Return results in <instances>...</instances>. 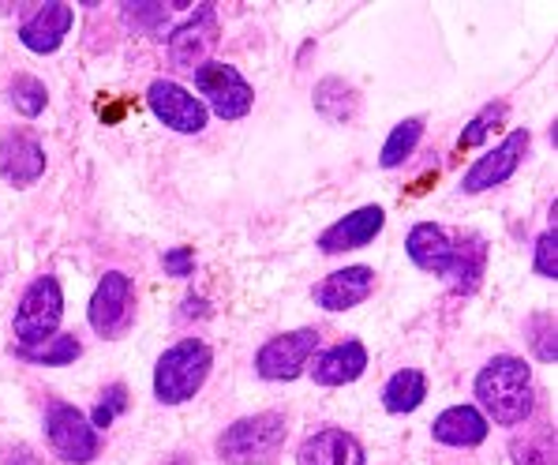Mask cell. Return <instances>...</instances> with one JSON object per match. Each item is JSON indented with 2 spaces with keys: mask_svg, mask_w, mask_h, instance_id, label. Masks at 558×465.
Returning <instances> with one entry per match:
<instances>
[{
  "mask_svg": "<svg viewBox=\"0 0 558 465\" xmlns=\"http://www.w3.org/2000/svg\"><path fill=\"white\" fill-rule=\"evenodd\" d=\"M480 409L502 428H518L532 417V368L521 357H495L476 375Z\"/></svg>",
  "mask_w": 558,
  "mask_h": 465,
  "instance_id": "obj_1",
  "label": "cell"
},
{
  "mask_svg": "<svg viewBox=\"0 0 558 465\" xmlns=\"http://www.w3.org/2000/svg\"><path fill=\"white\" fill-rule=\"evenodd\" d=\"M210 365L214 353L199 338H184L169 346L158 357V368H154V394H158L161 406H180V402L195 398L206 375H210Z\"/></svg>",
  "mask_w": 558,
  "mask_h": 465,
  "instance_id": "obj_2",
  "label": "cell"
},
{
  "mask_svg": "<svg viewBox=\"0 0 558 465\" xmlns=\"http://www.w3.org/2000/svg\"><path fill=\"white\" fill-rule=\"evenodd\" d=\"M286 443V417L281 413H255L226 428L218 439V454L226 465H266Z\"/></svg>",
  "mask_w": 558,
  "mask_h": 465,
  "instance_id": "obj_3",
  "label": "cell"
},
{
  "mask_svg": "<svg viewBox=\"0 0 558 465\" xmlns=\"http://www.w3.org/2000/svg\"><path fill=\"white\" fill-rule=\"evenodd\" d=\"M60 320H64V293H60V282L41 274V278L31 282L20 308H15V338H20V349L46 346L57 334Z\"/></svg>",
  "mask_w": 558,
  "mask_h": 465,
  "instance_id": "obj_4",
  "label": "cell"
},
{
  "mask_svg": "<svg viewBox=\"0 0 558 465\" xmlns=\"http://www.w3.org/2000/svg\"><path fill=\"white\" fill-rule=\"evenodd\" d=\"M195 91L206 98V106L214 109L221 120H240L252 114L255 91L233 64H221V60H206L203 68H195Z\"/></svg>",
  "mask_w": 558,
  "mask_h": 465,
  "instance_id": "obj_5",
  "label": "cell"
},
{
  "mask_svg": "<svg viewBox=\"0 0 558 465\" xmlns=\"http://www.w3.org/2000/svg\"><path fill=\"white\" fill-rule=\"evenodd\" d=\"M46 436L60 462L87 465L98 458V432H94L90 420L75 406H68V402H53V406H49Z\"/></svg>",
  "mask_w": 558,
  "mask_h": 465,
  "instance_id": "obj_6",
  "label": "cell"
},
{
  "mask_svg": "<svg viewBox=\"0 0 558 465\" xmlns=\"http://www.w3.org/2000/svg\"><path fill=\"white\" fill-rule=\"evenodd\" d=\"M529 128H513L506 140L495 146V151H487L484 158L472 162V169L465 177H461V192L465 195H480V192H492V188L506 184L513 174L521 169V162H525L529 154Z\"/></svg>",
  "mask_w": 558,
  "mask_h": 465,
  "instance_id": "obj_7",
  "label": "cell"
},
{
  "mask_svg": "<svg viewBox=\"0 0 558 465\" xmlns=\"http://www.w3.org/2000/svg\"><path fill=\"white\" fill-rule=\"evenodd\" d=\"M315 346H319V334L312 326H300V331L289 334H274L266 346L255 353V372L270 383H286V379H296L307 368V360L315 357Z\"/></svg>",
  "mask_w": 558,
  "mask_h": 465,
  "instance_id": "obj_8",
  "label": "cell"
},
{
  "mask_svg": "<svg viewBox=\"0 0 558 465\" xmlns=\"http://www.w3.org/2000/svg\"><path fill=\"white\" fill-rule=\"evenodd\" d=\"M147 106L161 124L180 135H199L206 128V106L173 80H154L147 87Z\"/></svg>",
  "mask_w": 558,
  "mask_h": 465,
  "instance_id": "obj_9",
  "label": "cell"
},
{
  "mask_svg": "<svg viewBox=\"0 0 558 465\" xmlns=\"http://www.w3.org/2000/svg\"><path fill=\"white\" fill-rule=\"evenodd\" d=\"M214 46H218V12H214V4H199L192 20L180 23V27L169 34V57H173V64L184 68V72L203 68L206 60H210Z\"/></svg>",
  "mask_w": 558,
  "mask_h": 465,
  "instance_id": "obj_10",
  "label": "cell"
},
{
  "mask_svg": "<svg viewBox=\"0 0 558 465\" xmlns=\"http://www.w3.org/2000/svg\"><path fill=\"white\" fill-rule=\"evenodd\" d=\"M128 315H132V278L120 271H109L98 282V289H94L87 320L101 338H113L120 326L128 323Z\"/></svg>",
  "mask_w": 558,
  "mask_h": 465,
  "instance_id": "obj_11",
  "label": "cell"
},
{
  "mask_svg": "<svg viewBox=\"0 0 558 465\" xmlns=\"http://www.w3.org/2000/svg\"><path fill=\"white\" fill-rule=\"evenodd\" d=\"M383 226H386L383 206H360V211L345 214L341 222H333L330 229H323L319 252L338 255V252H353V248H364V245H372V240L379 237Z\"/></svg>",
  "mask_w": 558,
  "mask_h": 465,
  "instance_id": "obj_12",
  "label": "cell"
},
{
  "mask_svg": "<svg viewBox=\"0 0 558 465\" xmlns=\"http://www.w3.org/2000/svg\"><path fill=\"white\" fill-rule=\"evenodd\" d=\"M41 174H46V151L41 143L27 132H8L0 135V177L15 188L34 184Z\"/></svg>",
  "mask_w": 558,
  "mask_h": 465,
  "instance_id": "obj_13",
  "label": "cell"
},
{
  "mask_svg": "<svg viewBox=\"0 0 558 465\" xmlns=\"http://www.w3.org/2000/svg\"><path fill=\"white\" fill-rule=\"evenodd\" d=\"M296 465H364V446L345 428H323L300 443Z\"/></svg>",
  "mask_w": 558,
  "mask_h": 465,
  "instance_id": "obj_14",
  "label": "cell"
},
{
  "mask_svg": "<svg viewBox=\"0 0 558 465\" xmlns=\"http://www.w3.org/2000/svg\"><path fill=\"white\" fill-rule=\"evenodd\" d=\"M375 289V271L372 266H345V271H333L330 278L315 289V300L326 312H349V308L364 305Z\"/></svg>",
  "mask_w": 558,
  "mask_h": 465,
  "instance_id": "obj_15",
  "label": "cell"
},
{
  "mask_svg": "<svg viewBox=\"0 0 558 465\" xmlns=\"http://www.w3.org/2000/svg\"><path fill=\"white\" fill-rule=\"evenodd\" d=\"M75 23L72 4H41L38 12L31 15L20 27V41L31 49V53H57L60 41L68 38Z\"/></svg>",
  "mask_w": 558,
  "mask_h": 465,
  "instance_id": "obj_16",
  "label": "cell"
},
{
  "mask_svg": "<svg viewBox=\"0 0 558 465\" xmlns=\"http://www.w3.org/2000/svg\"><path fill=\"white\" fill-rule=\"evenodd\" d=\"M405 248H409V260L416 263L420 271L439 274V278L450 274V266H453V237L442 226H435V222H420V226H412Z\"/></svg>",
  "mask_w": 558,
  "mask_h": 465,
  "instance_id": "obj_17",
  "label": "cell"
},
{
  "mask_svg": "<svg viewBox=\"0 0 558 465\" xmlns=\"http://www.w3.org/2000/svg\"><path fill=\"white\" fill-rule=\"evenodd\" d=\"M364 368H367V349L349 338V342H338V346L319 353L312 375L319 386H345V383H356V379L364 375Z\"/></svg>",
  "mask_w": 558,
  "mask_h": 465,
  "instance_id": "obj_18",
  "label": "cell"
},
{
  "mask_svg": "<svg viewBox=\"0 0 558 465\" xmlns=\"http://www.w3.org/2000/svg\"><path fill=\"white\" fill-rule=\"evenodd\" d=\"M432 436L446 446H480L487 439V417L476 406H450L435 417Z\"/></svg>",
  "mask_w": 558,
  "mask_h": 465,
  "instance_id": "obj_19",
  "label": "cell"
},
{
  "mask_svg": "<svg viewBox=\"0 0 558 465\" xmlns=\"http://www.w3.org/2000/svg\"><path fill=\"white\" fill-rule=\"evenodd\" d=\"M484 263H487V240L480 233H458L453 237V266L446 274L458 293H472L484 278Z\"/></svg>",
  "mask_w": 558,
  "mask_h": 465,
  "instance_id": "obj_20",
  "label": "cell"
},
{
  "mask_svg": "<svg viewBox=\"0 0 558 465\" xmlns=\"http://www.w3.org/2000/svg\"><path fill=\"white\" fill-rule=\"evenodd\" d=\"M427 398V379L416 368H401L398 375H390V383L383 386V406L386 413H412L420 409Z\"/></svg>",
  "mask_w": 558,
  "mask_h": 465,
  "instance_id": "obj_21",
  "label": "cell"
},
{
  "mask_svg": "<svg viewBox=\"0 0 558 465\" xmlns=\"http://www.w3.org/2000/svg\"><path fill=\"white\" fill-rule=\"evenodd\" d=\"M420 135H424V120H420V117H409V120H401V124H398V128H393V132H390V140L383 143L379 166H383V169H398L401 162H405L409 154L416 151Z\"/></svg>",
  "mask_w": 558,
  "mask_h": 465,
  "instance_id": "obj_22",
  "label": "cell"
},
{
  "mask_svg": "<svg viewBox=\"0 0 558 465\" xmlns=\"http://www.w3.org/2000/svg\"><path fill=\"white\" fill-rule=\"evenodd\" d=\"M80 353H83V346L72 338V334H60V338H49L41 349H20V357L31 360V365L60 368V365H72V360L80 357Z\"/></svg>",
  "mask_w": 558,
  "mask_h": 465,
  "instance_id": "obj_23",
  "label": "cell"
},
{
  "mask_svg": "<svg viewBox=\"0 0 558 465\" xmlns=\"http://www.w3.org/2000/svg\"><path fill=\"white\" fill-rule=\"evenodd\" d=\"M49 102V91L41 80H34V75H15L12 83V106L20 109L23 117H38L41 109H46Z\"/></svg>",
  "mask_w": 558,
  "mask_h": 465,
  "instance_id": "obj_24",
  "label": "cell"
},
{
  "mask_svg": "<svg viewBox=\"0 0 558 465\" xmlns=\"http://www.w3.org/2000/svg\"><path fill=\"white\" fill-rule=\"evenodd\" d=\"M124 409H128V386H124V383L106 386V391H101V402L94 406L90 428H94V432H98V428H109Z\"/></svg>",
  "mask_w": 558,
  "mask_h": 465,
  "instance_id": "obj_25",
  "label": "cell"
},
{
  "mask_svg": "<svg viewBox=\"0 0 558 465\" xmlns=\"http://www.w3.org/2000/svg\"><path fill=\"white\" fill-rule=\"evenodd\" d=\"M513 462L518 465H555V443L551 436H532L525 443H513Z\"/></svg>",
  "mask_w": 558,
  "mask_h": 465,
  "instance_id": "obj_26",
  "label": "cell"
},
{
  "mask_svg": "<svg viewBox=\"0 0 558 465\" xmlns=\"http://www.w3.org/2000/svg\"><path fill=\"white\" fill-rule=\"evenodd\" d=\"M536 271L544 278H558V229H547L536 240Z\"/></svg>",
  "mask_w": 558,
  "mask_h": 465,
  "instance_id": "obj_27",
  "label": "cell"
},
{
  "mask_svg": "<svg viewBox=\"0 0 558 465\" xmlns=\"http://www.w3.org/2000/svg\"><path fill=\"white\" fill-rule=\"evenodd\" d=\"M161 266H166V274H173V278H192L195 252L192 248H169V252L161 255Z\"/></svg>",
  "mask_w": 558,
  "mask_h": 465,
  "instance_id": "obj_28",
  "label": "cell"
},
{
  "mask_svg": "<svg viewBox=\"0 0 558 465\" xmlns=\"http://www.w3.org/2000/svg\"><path fill=\"white\" fill-rule=\"evenodd\" d=\"M506 114V106H502V102H499V106H487L484 109V114H480L476 120H472V124H469V132L465 135H461V146H476L480 140H484V135H487V120H499Z\"/></svg>",
  "mask_w": 558,
  "mask_h": 465,
  "instance_id": "obj_29",
  "label": "cell"
}]
</instances>
